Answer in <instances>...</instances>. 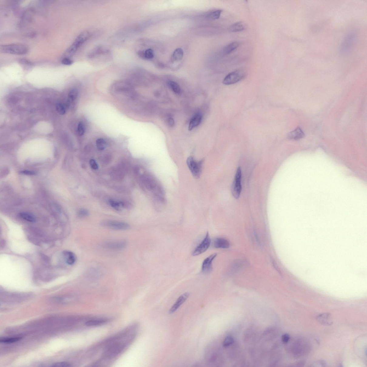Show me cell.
<instances>
[{
    "mask_svg": "<svg viewBox=\"0 0 367 367\" xmlns=\"http://www.w3.org/2000/svg\"><path fill=\"white\" fill-rule=\"evenodd\" d=\"M90 36L89 32H82L78 35L72 45L67 49L64 55V58H69L76 53L79 47L87 40Z\"/></svg>",
    "mask_w": 367,
    "mask_h": 367,
    "instance_id": "cell-1",
    "label": "cell"
},
{
    "mask_svg": "<svg viewBox=\"0 0 367 367\" xmlns=\"http://www.w3.org/2000/svg\"><path fill=\"white\" fill-rule=\"evenodd\" d=\"M29 50V47L26 45L20 43L3 45L1 47V52L14 55H23L27 54Z\"/></svg>",
    "mask_w": 367,
    "mask_h": 367,
    "instance_id": "cell-2",
    "label": "cell"
},
{
    "mask_svg": "<svg viewBox=\"0 0 367 367\" xmlns=\"http://www.w3.org/2000/svg\"><path fill=\"white\" fill-rule=\"evenodd\" d=\"M356 38L355 33L352 32L345 35L340 45V52L341 54L347 55L349 54L354 46Z\"/></svg>",
    "mask_w": 367,
    "mask_h": 367,
    "instance_id": "cell-3",
    "label": "cell"
},
{
    "mask_svg": "<svg viewBox=\"0 0 367 367\" xmlns=\"http://www.w3.org/2000/svg\"><path fill=\"white\" fill-rule=\"evenodd\" d=\"M203 160L197 161L192 157H189L187 164L193 177L195 179L200 177L202 173Z\"/></svg>",
    "mask_w": 367,
    "mask_h": 367,
    "instance_id": "cell-4",
    "label": "cell"
},
{
    "mask_svg": "<svg viewBox=\"0 0 367 367\" xmlns=\"http://www.w3.org/2000/svg\"><path fill=\"white\" fill-rule=\"evenodd\" d=\"M246 75L245 70L242 69L235 70L227 75L223 80V83L226 85L235 84L245 77Z\"/></svg>",
    "mask_w": 367,
    "mask_h": 367,
    "instance_id": "cell-5",
    "label": "cell"
},
{
    "mask_svg": "<svg viewBox=\"0 0 367 367\" xmlns=\"http://www.w3.org/2000/svg\"><path fill=\"white\" fill-rule=\"evenodd\" d=\"M242 171L241 169L239 167L237 170L234 180L232 185V193L233 195L236 199L240 197L242 190L241 184Z\"/></svg>",
    "mask_w": 367,
    "mask_h": 367,
    "instance_id": "cell-6",
    "label": "cell"
},
{
    "mask_svg": "<svg viewBox=\"0 0 367 367\" xmlns=\"http://www.w3.org/2000/svg\"><path fill=\"white\" fill-rule=\"evenodd\" d=\"M125 348V345L121 342L112 344L108 347L104 352V356L107 358H112L122 352Z\"/></svg>",
    "mask_w": 367,
    "mask_h": 367,
    "instance_id": "cell-7",
    "label": "cell"
},
{
    "mask_svg": "<svg viewBox=\"0 0 367 367\" xmlns=\"http://www.w3.org/2000/svg\"><path fill=\"white\" fill-rule=\"evenodd\" d=\"M102 226L117 230H126L130 228L127 223L114 220H106L102 223Z\"/></svg>",
    "mask_w": 367,
    "mask_h": 367,
    "instance_id": "cell-8",
    "label": "cell"
},
{
    "mask_svg": "<svg viewBox=\"0 0 367 367\" xmlns=\"http://www.w3.org/2000/svg\"><path fill=\"white\" fill-rule=\"evenodd\" d=\"M211 239L208 232H207L204 239L200 244L195 248L193 251L192 255L196 256L199 255L206 251L210 246Z\"/></svg>",
    "mask_w": 367,
    "mask_h": 367,
    "instance_id": "cell-9",
    "label": "cell"
},
{
    "mask_svg": "<svg viewBox=\"0 0 367 367\" xmlns=\"http://www.w3.org/2000/svg\"><path fill=\"white\" fill-rule=\"evenodd\" d=\"M217 256V254H211L203 261L202 266V272L205 274L210 273L212 270V262Z\"/></svg>",
    "mask_w": 367,
    "mask_h": 367,
    "instance_id": "cell-10",
    "label": "cell"
},
{
    "mask_svg": "<svg viewBox=\"0 0 367 367\" xmlns=\"http://www.w3.org/2000/svg\"><path fill=\"white\" fill-rule=\"evenodd\" d=\"M127 245V242L125 241L121 240L108 242L106 243L104 246L105 248L108 249L118 250L124 249Z\"/></svg>",
    "mask_w": 367,
    "mask_h": 367,
    "instance_id": "cell-11",
    "label": "cell"
},
{
    "mask_svg": "<svg viewBox=\"0 0 367 367\" xmlns=\"http://www.w3.org/2000/svg\"><path fill=\"white\" fill-rule=\"evenodd\" d=\"M189 296V293L186 292L183 294L178 298L176 302L173 304L171 308L170 309L169 313L172 314L176 311L180 306L184 303L185 301L188 299Z\"/></svg>",
    "mask_w": 367,
    "mask_h": 367,
    "instance_id": "cell-12",
    "label": "cell"
},
{
    "mask_svg": "<svg viewBox=\"0 0 367 367\" xmlns=\"http://www.w3.org/2000/svg\"><path fill=\"white\" fill-rule=\"evenodd\" d=\"M247 25L245 23L242 21L238 22L231 25L229 28L228 31L230 32H236L243 31L247 29Z\"/></svg>",
    "mask_w": 367,
    "mask_h": 367,
    "instance_id": "cell-13",
    "label": "cell"
},
{
    "mask_svg": "<svg viewBox=\"0 0 367 367\" xmlns=\"http://www.w3.org/2000/svg\"><path fill=\"white\" fill-rule=\"evenodd\" d=\"M214 246L217 248H227L230 247V244L225 239L218 238L214 240Z\"/></svg>",
    "mask_w": 367,
    "mask_h": 367,
    "instance_id": "cell-14",
    "label": "cell"
},
{
    "mask_svg": "<svg viewBox=\"0 0 367 367\" xmlns=\"http://www.w3.org/2000/svg\"><path fill=\"white\" fill-rule=\"evenodd\" d=\"M240 45V43L238 41L231 43L224 47L223 50V53L225 55L230 54L237 49Z\"/></svg>",
    "mask_w": 367,
    "mask_h": 367,
    "instance_id": "cell-15",
    "label": "cell"
},
{
    "mask_svg": "<svg viewBox=\"0 0 367 367\" xmlns=\"http://www.w3.org/2000/svg\"><path fill=\"white\" fill-rule=\"evenodd\" d=\"M331 314L325 313L318 315L317 317V320L321 324L324 325H330L332 322L330 320Z\"/></svg>",
    "mask_w": 367,
    "mask_h": 367,
    "instance_id": "cell-16",
    "label": "cell"
},
{
    "mask_svg": "<svg viewBox=\"0 0 367 367\" xmlns=\"http://www.w3.org/2000/svg\"><path fill=\"white\" fill-rule=\"evenodd\" d=\"M202 120V116L200 113H197L193 117L190 121L189 124L188 130L191 131L194 128L198 126L201 123Z\"/></svg>",
    "mask_w": 367,
    "mask_h": 367,
    "instance_id": "cell-17",
    "label": "cell"
},
{
    "mask_svg": "<svg viewBox=\"0 0 367 367\" xmlns=\"http://www.w3.org/2000/svg\"><path fill=\"white\" fill-rule=\"evenodd\" d=\"M305 134L300 128H297L290 133L288 135L289 139L291 140H299L304 137Z\"/></svg>",
    "mask_w": 367,
    "mask_h": 367,
    "instance_id": "cell-18",
    "label": "cell"
},
{
    "mask_svg": "<svg viewBox=\"0 0 367 367\" xmlns=\"http://www.w3.org/2000/svg\"><path fill=\"white\" fill-rule=\"evenodd\" d=\"M63 256L65 261L69 265H73L76 261V256L72 252L64 251L63 252Z\"/></svg>",
    "mask_w": 367,
    "mask_h": 367,
    "instance_id": "cell-19",
    "label": "cell"
},
{
    "mask_svg": "<svg viewBox=\"0 0 367 367\" xmlns=\"http://www.w3.org/2000/svg\"><path fill=\"white\" fill-rule=\"evenodd\" d=\"M107 321L106 319H92L87 321L85 325L86 326L88 327L98 326L104 324Z\"/></svg>",
    "mask_w": 367,
    "mask_h": 367,
    "instance_id": "cell-20",
    "label": "cell"
},
{
    "mask_svg": "<svg viewBox=\"0 0 367 367\" xmlns=\"http://www.w3.org/2000/svg\"><path fill=\"white\" fill-rule=\"evenodd\" d=\"M184 56V51L182 49L177 48L173 52V60L177 62L180 61L183 59Z\"/></svg>",
    "mask_w": 367,
    "mask_h": 367,
    "instance_id": "cell-21",
    "label": "cell"
},
{
    "mask_svg": "<svg viewBox=\"0 0 367 367\" xmlns=\"http://www.w3.org/2000/svg\"><path fill=\"white\" fill-rule=\"evenodd\" d=\"M19 216L22 218L29 222H34L35 220V217L33 215L27 213H20Z\"/></svg>",
    "mask_w": 367,
    "mask_h": 367,
    "instance_id": "cell-22",
    "label": "cell"
},
{
    "mask_svg": "<svg viewBox=\"0 0 367 367\" xmlns=\"http://www.w3.org/2000/svg\"><path fill=\"white\" fill-rule=\"evenodd\" d=\"M168 84L169 87L175 93L177 94L180 93L181 89L180 87L177 82L173 81H170L169 82Z\"/></svg>",
    "mask_w": 367,
    "mask_h": 367,
    "instance_id": "cell-23",
    "label": "cell"
},
{
    "mask_svg": "<svg viewBox=\"0 0 367 367\" xmlns=\"http://www.w3.org/2000/svg\"><path fill=\"white\" fill-rule=\"evenodd\" d=\"M222 11L221 10H217L212 12L208 15V18L213 20L218 19L220 17Z\"/></svg>",
    "mask_w": 367,
    "mask_h": 367,
    "instance_id": "cell-24",
    "label": "cell"
},
{
    "mask_svg": "<svg viewBox=\"0 0 367 367\" xmlns=\"http://www.w3.org/2000/svg\"><path fill=\"white\" fill-rule=\"evenodd\" d=\"M96 143L98 149L99 150H103L106 147V143L105 140L101 138L96 140Z\"/></svg>",
    "mask_w": 367,
    "mask_h": 367,
    "instance_id": "cell-25",
    "label": "cell"
},
{
    "mask_svg": "<svg viewBox=\"0 0 367 367\" xmlns=\"http://www.w3.org/2000/svg\"><path fill=\"white\" fill-rule=\"evenodd\" d=\"M109 203L110 206L115 209L116 210H121L122 207L124 206L123 203L117 202V201L111 200V199L109 200Z\"/></svg>",
    "mask_w": 367,
    "mask_h": 367,
    "instance_id": "cell-26",
    "label": "cell"
},
{
    "mask_svg": "<svg viewBox=\"0 0 367 367\" xmlns=\"http://www.w3.org/2000/svg\"><path fill=\"white\" fill-rule=\"evenodd\" d=\"M78 96V91L76 89H74L70 91L69 94V102L74 101L77 97Z\"/></svg>",
    "mask_w": 367,
    "mask_h": 367,
    "instance_id": "cell-27",
    "label": "cell"
},
{
    "mask_svg": "<svg viewBox=\"0 0 367 367\" xmlns=\"http://www.w3.org/2000/svg\"><path fill=\"white\" fill-rule=\"evenodd\" d=\"M234 342V339L232 337L230 336H227L223 341V346L224 348H227L233 344Z\"/></svg>",
    "mask_w": 367,
    "mask_h": 367,
    "instance_id": "cell-28",
    "label": "cell"
},
{
    "mask_svg": "<svg viewBox=\"0 0 367 367\" xmlns=\"http://www.w3.org/2000/svg\"><path fill=\"white\" fill-rule=\"evenodd\" d=\"M56 108L57 111L61 115H64L66 113V107L64 104L59 103L57 104Z\"/></svg>",
    "mask_w": 367,
    "mask_h": 367,
    "instance_id": "cell-29",
    "label": "cell"
},
{
    "mask_svg": "<svg viewBox=\"0 0 367 367\" xmlns=\"http://www.w3.org/2000/svg\"><path fill=\"white\" fill-rule=\"evenodd\" d=\"M21 338L20 337H15V338H3L1 339V342L6 343H13L18 341L20 340Z\"/></svg>",
    "mask_w": 367,
    "mask_h": 367,
    "instance_id": "cell-30",
    "label": "cell"
},
{
    "mask_svg": "<svg viewBox=\"0 0 367 367\" xmlns=\"http://www.w3.org/2000/svg\"><path fill=\"white\" fill-rule=\"evenodd\" d=\"M145 51V59H151L154 57V52L152 49H149Z\"/></svg>",
    "mask_w": 367,
    "mask_h": 367,
    "instance_id": "cell-31",
    "label": "cell"
},
{
    "mask_svg": "<svg viewBox=\"0 0 367 367\" xmlns=\"http://www.w3.org/2000/svg\"><path fill=\"white\" fill-rule=\"evenodd\" d=\"M78 131L79 135L82 136L84 135L85 133L84 127L82 122H80L79 123L78 127Z\"/></svg>",
    "mask_w": 367,
    "mask_h": 367,
    "instance_id": "cell-32",
    "label": "cell"
},
{
    "mask_svg": "<svg viewBox=\"0 0 367 367\" xmlns=\"http://www.w3.org/2000/svg\"><path fill=\"white\" fill-rule=\"evenodd\" d=\"M52 366L55 367H70L71 365L70 364L67 362H60L56 363L53 364Z\"/></svg>",
    "mask_w": 367,
    "mask_h": 367,
    "instance_id": "cell-33",
    "label": "cell"
},
{
    "mask_svg": "<svg viewBox=\"0 0 367 367\" xmlns=\"http://www.w3.org/2000/svg\"><path fill=\"white\" fill-rule=\"evenodd\" d=\"M62 64L66 65V66H70V65L72 64L73 62L69 58H63L62 60Z\"/></svg>",
    "mask_w": 367,
    "mask_h": 367,
    "instance_id": "cell-34",
    "label": "cell"
},
{
    "mask_svg": "<svg viewBox=\"0 0 367 367\" xmlns=\"http://www.w3.org/2000/svg\"><path fill=\"white\" fill-rule=\"evenodd\" d=\"M89 214L88 211L85 209H82L79 211L78 215L79 216L81 217H84L88 216Z\"/></svg>",
    "mask_w": 367,
    "mask_h": 367,
    "instance_id": "cell-35",
    "label": "cell"
},
{
    "mask_svg": "<svg viewBox=\"0 0 367 367\" xmlns=\"http://www.w3.org/2000/svg\"><path fill=\"white\" fill-rule=\"evenodd\" d=\"M19 62L21 64L25 65V66H33V63L26 59H21L19 60Z\"/></svg>",
    "mask_w": 367,
    "mask_h": 367,
    "instance_id": "cell-36",
    "label": "cell"
},
{
    "mask_svg": "<svg viewBox=\"0 0 367 367\" xmlns=\"http://www.w3.org/2000/svg\"><path fill=\"white\" fill-rule=\"evenodd\" d=\"M290 339V336L289 335L286 333L282 335L281 337V340L284 344H287L288 342Z\"/></svg>",
    "mask_w": 367,
    "mask_h": 367,
    "instance_id": "cell-37",
    "label": "cell"
},
{
    "mask_svg": "<svg viewBox=\"0 0 367 367\" xmlns=\"http://www.w3.org/2000/svg\"><path fill=\"white\" fill-rule=\"evenodd\" d=\"M90 164L93 169L97 170L98 169V166L96 161L93 159H91L90 160Z\"/></svg>",
    "mask_w": 367,
    "mask_h": 367,
    "instance_id": "cell-38",
    "label": "cell"
},
{
    "mask_svg": "<svg viewBox=\"0 0 367 367\" xmlns=\"http://www.w3.org/2000/svg\"><path fill=\"white\" fill-rule=\"evenodd\" d=\"M20 173L23 174L29 175H34L35 174V173L34 171L28 170L22 171Z\"/></svg>",
    "mask_w": 367,
    "mask_h": 367,
    "instance_id": "cell-39",
    "label": "cell"
},
{
    "mask_svg": "<svg viewBox=\"0 0 367 367\" xmlns=\"http://www.w3.org/2000/svg\"><path fill=\"white\" fill-rule=\"evenodd\" d=\"M167 123L168 125L171 127H173L175 125V122L174 120L172 118H169L167 120Z\"/></svg>",
    "mask_w": 367,
    "mask_h": 367,
    "instance_id": "cell-40",
    "label": "cell"
},
{
    "mask_svg": "<svg viewBox=\"0 0 367 367\" xmlns=\"http://www.w3.org/2000/svg\"><path fill=\"white\" fill-rule=\"evenodd\" d=\"M138 55H139L140 58H141L143 59H145L144 51H139L138 52Z\"/></svg>",
    "mask_w": 367,
    "mask_h": 367,
    "instance_id": "cell-41",
    "label": "cell"
}]
</instances>
